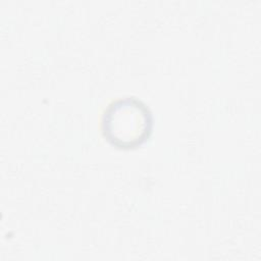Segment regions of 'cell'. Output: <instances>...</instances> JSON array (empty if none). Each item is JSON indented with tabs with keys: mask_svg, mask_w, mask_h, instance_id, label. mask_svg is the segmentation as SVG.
<instances>
[{
	"mask_svg": "<svg viewBox=\"0 0 261 261\" xmlns=\"http://www.w3.org/2000/svg\"><path fill=\"white\" fill-rule=\"evenodd\" d=\"M105 140L119 149H134L151 136L153 114L142 100L126 96L111 101L101 116Z\"/></svg>",
	"mask_w": 261,
	"mask_h": 261,
	"instance_id": "obj_1",
	"label": "cell"
}]
</instances>
